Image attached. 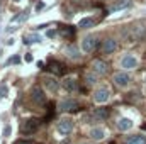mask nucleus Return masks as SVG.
<instances>
[{
  "label": "nucleus",
  "mask_w": 146,
  "mask_h": 144,
  "mask_svg": "<svg viewBox=\"0 0 146 144\" xmlns=\"http://www.w3.org/2000/svg\"><path fill=\"white\" fill-rule=\"evenodd\" d=\"M131 81H133V78H131V75H129L127 71H119V73L114 75V83H115L117 87H121V88L129 87Z\"/></svg>",
  "instance_id": "f257e3e1"
},
{
  "label": "nucleus",
  "mask_w": 146,
  "mask_h": 144,
  "mask_svg": "<svg viewBox=\"0 0 146 144\" xmlns=\"http://www.w3.org/2000/svg\"><path fill=\"white\" fill-rule=\"evenodd\" d=\"M39 126H41V122H39L37 119H29V120H26V122L22 124L21 132H22L24 136H31L33 132H36L37 129H39Z\"/></svg>",
  "instance_id": "f03ea898"
},
{
  "label": "nucleus",
  "mask_w": 146,
  "mask_h": 144,
  "mask_svg": "<svg viewBox=\"0 0 146 144\" xmlns=\"http://www.w3.org/2000/svg\"><path fill=\"white\" fill-rule=\"evenodd\" d=\"M80 48H82V51H83L85 54H90V53H94V51H95V48H97V39H95L94 36L83 37V39H82Z\"/></svg>",
  "instance_id": "7ed1b4c3"
},
{
  "label": "nucleus",
  "mask_w": 146,
  "mask_h": 144,
  "mask_svg": "<svg viewBox=\"0 0 146 144\" xmlns=\"http://www.w3.org/2000/svg\"><path fill=\"white\" fill-rule=\"evenodd\" d=\"M138 58L134 56V54H131V53H127V54H124L122 56V59H121V68H124L126 71L127 70H134L136 66H138Z\"/></svg>",
  "instance_id": "20e7f679"
},
{
  "label": "nucleus",
  "mask_w": 146,
  "mask_h": 144,
  "mask_svg": "<svg viewBox=\"0 0 146 144\" xmlns=\"http://www.w3.org/2000/svg\"><path fill=\"white\" fill-rule=\"evenodd\" d=\"M73 126H75V124H73L72 119L63 117V119L58 120V132H60L61 136H68V134L73 131Z\"/></svg>",
  "instance_id": "39448f33"
},
{
  "label": "nucleus",
  "mask_w": 146,
  "mask_h": 144,
  "mask_svg": "<svg viewBox=\"0 0 146 144\" xmlns=\"http://www.w3.org/2000/svg\"><path fill=\"white\" fill-rule=\"evenodd\" d=\"M42 85L46 87V90L48 92H51V93H56L58 92V88H60V81L54 78V76H51V75H48V76H44L42 78Z\"/></svg>",
  "instance_id": "423d86ee"
},
{
  "label": "nucleus",
  "mask_w": 146,
  "mask_h": 144,
  "mask_svg": "<svg viewBox=\"0 0 146 144\" xmlns=\"http://www.w3.org/2000/svg\"><path fill=\"white\" fill-rule=\"evenodd\" d=\"M31 97H33V100L36 102L37 105L46 104V95H44V92H42V88H41L39 85H34V87H33V90H31Z\"/></svg>",
  "instance_id": "0eeeda50"
},
{
  "label": "nucleus",
  "mask_w": 146,
  "mask_h": 144,
  "mask_svg": "<svg viewBox=\"0 0 146 144\" xmlns=\"http://www.w3.org/2000/svg\"><path fill=\"white\" fill-rule=\"evenodd\" d=\"M110 98V93H109V90L107 88H97L95 92H94V100L97 102V104H106L107 100Z\"/></svg>",
  "instance_id": "6e6552de"
},
{
  "label": "nucleus",
  "mask_w": 146,
  "mask_h": 144,
  "mask_svg": "<svg viewBox=\"0 0 146 144\" xmlns=\"http://www.w3.org/2000/svg\"><path fill=\"white\" fill-rule=\"evenodd\" d=\"M92 71H95L99 76H104V75H107V71H109V66H107L106 61L95 59V61L92 63Z\"/></svg>",
  "instance_id": "1a4fd4ad"
},
{
  "label": "nucleus",
  "mask_w": 146,
  "mask_h": 144,
  "mask_svg": "<svg viewBox=\"0 0 146 144\" xmlns=\"http://www.w3.org/2000/svg\"><path fill=\"white\" fill-rule=\"evenodd\" d=\"M117 49V42L112 39V37H107L104 42H102V46H100V51L104 53V54H110V53H114Z\"/></svg>",
  "instance_id": "9d476101"
},
{
  "label": "nucleus",
  "mask_w": 146,
  "mask_h": 144,
  "mask_svg": "<svg viewBox=\"0 0 146 144\" xmlns=\"http://www.w3.org/2000/svg\"><path fill=\"white\" fill-rule=\"evenodd\" d=\"M88 137H90L92 141H102V139H106V131H104L100 126L92 127V129L88 131Z\"/></svg>",
  "instance_id": "9b49d317"
},
{
  "label": "nucleus",
  "mask_w": 146,
  "mask_h": 144,
  "mask_svg": "<svg viewBox=\"0 0 146 144\" xmlns=\"http://www.w3.org/2000/svg\"><path fill=\"white\" fill-rule=\"evenodd\" d=\"M75 108H78V102L76 100H73V98H63V100H60V110L68 112V110H75Z\"/></svg>",
  "instance_id": "f8f14e48"
},
{
  "label": "nucleus",
  "mask_w": 146,
  "mask_h": 144,
  "mask_svg": "<svg viewBox=\"0 0 146 144\" xmlns=\"http://www.w3.org/2000/svg\"><path fill=\"white\" fill-rule=\"evenodd\" d=\"M61 85H63V88H65L66 92H70V93L78 90V83H76L75 78H65V80L61 81Z\"/></svg>",
  "instance_id": "ddd939ff"
},
{
  "label": "nucleus",
  "mask_w": 146,
  "mask_h": 144,
  "mask_svg": "<svg viewBox=\"0 0 146 144\" xmlns=\"http://www.w3.org/2000/svg\"><path fill=\"white\" fill-rule=\"evenodd\" d=\"M92 119L102 122V120L109 119V110H107V108H95V110L92 112Z\"/></svg>",
  "instance_id": "4468645a"
},
{
  "label": "nucleus",
  "mask_w": 146,
  "mask_h": 144,
  "mask_svg": "<svg viewBox=\"0 0 146 144\" xmlns=\"http://www.w3.org/2000/svg\"><path fill=\"white\" fill-rule=\"evenodd\" d=\"M131 127H133V120H131V119H126V117H124V119H121V120L117 122V129L122 131V132L129 131Z\"/></svg>",
  "instance_id": "2eb2a0df"
},
{
  "label": "nucleus",
  "mask_w": 146,
  "mask_h": 144,
  "mask_svg": "<svg viewBox=\"0 0 146 144\" xmlns=\"http://www.w3.org/2000/svg\"><path fill=\"white\" fill-rule=\"evenodd\" d=\"M65 53H66V56H68L70 59H75V61H76V59H80V54H78V49H76L75 46H72V44H70V46H66V49H65Z\"/></svg>",
  "instance_id": "dca6fc26"
},
{
  "label": "nucleus",
  "mask_w": 146,
  "mask_h": 144,
  "mask_svg": "<svg viewBox=\"0 0 146 144\" xmlns=\"http://www.w3.org/2000/svg\"><path fill=\"white\" fill-rule=\"evenodd\" d=\"M126 144H146V136H143V134L133 136V137H129V139H127V143H126Z\"/></svg>",
  "instance_id": "f3484780"
},
{
  "label": "nucleus",
  "mask_w": 146,
  "mask_h": 144,
  "mask_svg": "<svg viewBox=\"0 0 146 144\" xmlns=\"http://www.w3.org/2000/svg\"><path fill=\"white\" fill-rule=\"evenodd\" d=\"M49 68H51V71L54 73V75H61L63 73V65L58 63V61H51L49 63Z\"/></svg>",
  "instance_id": "a211bd4d"
},
{
  "label": "nucleus",
  "mask_w": 146,
  "mask_h": 144,
  "mask_svg": "<svg viewBox=\"0 0 146 144\" xmlns=\"http://www.w3.org/2000/svg\"><path fill=\"white\" fill-rule=\"evenodd\" d=\"M97 78H99V75H97L95 71H88L87 75H85V81H87V85H95Z\"/></svg>",
  "instance_id": "6ab92c4d"
},
{
  "label": "nucleus",
  "mask_w": 146,
  "mask_h": 144,
  "mask_svg": "<svg viewBox=\"0 0 146 144\" xmlns=\"http://www.w3.org/2000/svg\"><path fill=\"white\" fill-rule=\"evenodd\" d=\"M92 26H94V19H92V17L82 19L80 24H78V27H82V29H88V27H92Z\"/></svg>",
  "instance_id": "aec40b11"
},
{
  "label": "nucleus",
  "mask_w": 146,
  "mask_h": 144,
  "mask_svg": "<svg viewBox=\"0 0 146 144\" xmlns=\"http://www.w3.org/2000/svg\"><path fill=\"white\" fill-rule=\"evenodd\" d=\"M145 36H146L145 26H139V27L134 29V39H145Z\"/></svg>",
  "instance_id": "412c9836"
},
{
  "label": "nucleus",
  "mask_w": 146,
  "mask_h": 144,
  "mask_svg": "<svg viewBox=\"0 0 146 144\" xmlns=\"http://www.w3.org/2000/svg\"><path fill=\"white\" fill-rule=\"evenodd\" d=\"M39 41H41V37L37 36V34H31V36L24 37V42H26V44H31V42H39Z\"/></svg>",
  "instance_id": "4be33fe9"
},
{
  "label": "nucleus",
  "mask_w": 146,
  "mask_h": 144,
  "mask_svg": "<svg viewBox=\"0 0 146 144\" xmlns=\"http://www.w3.org/2000/svg\"><path fill=\"white\" fill-rule=\"evenodd\" d=\"M61 32H63L65 36H72V34H75V29H73L72 26H65V27L61 29Z\"/></svg>",
  "instance_id": "5701e85b"
},
{
  "label": "nucleus",
  "mask_w": 146,
  "mask_h": 144,
  "mask_svg": "<svg viewBox=\"0 0 146 144\" xmlns=\"http://www.w3.org/2000/svg\"><path fill=\"white\" fill-rule=\"evenodd\" d=\"M124 7H127V0H124V2H121V3H117V5H114V7H112V12L121 10V9H124Z\"/></svg>",
  "instance_id": "b1692460"
},
{
  "label": "nucleus",
  "mask_w": 146,
  "mask_h": 144,
  "mask_svg": "<svg viewBox=\"0 0 146 144\" xmlns=\"http://www.w3.org/2000/svg\"><path fill=\"white\" fill-rule=\"evenodd\" d=\"M19 61H21V58H19L17 54H15V56H12V58H10V59L7 61V66H9V65H14V63H19Z\"/></svg>",
  "instance_id": "393cba45"
},
{
  "label": "nucleus",
  "mask_w": 146,
  "mask_h": 144,
  "mask_svg": "<svg viewBox=\"0 0 146 144\" xmlns=\"http://www.w3.org/2000/svg\"><path fill=\"white\" fill-rule=\"evenodd\" d=\"M46 36L49 37V39H53V37L56 36V31H54V29H49V31L46 32Z\"/></svg>",
  "instance_id": "a878e982"
},
{
  "label": "nucleus",
  "mask_w": 146,
  "mask_h": 144,
  "mask_svg": "<svg viewBox=\"0 0 146 144\" xmlns=\"http://www.w3.org/2000/svg\"><path fill=\"white\" fill-rule=\"evenodd\" d=\"M3 93H7V88L5 87H0V98L3 97Z\"/></svg>",
  "instance_id": "bb28decb"
},
{
  "label": "nucleus",
  "mask_w": 146,
  "mask_h": 144,
  "mask_svg": "<svg viewBox=\"0 0 146 144\" xmlns=\"http://www.w3.org/2000/svg\"><path fill=\"white\" fill-rule=\"evenodd\" d=\"M24 59H26L27 63H31V61H33V54H26V58H24Z\"/></svg>",
  "instance_id": "cd10ccee"
},
{
  "label": "nucleus",
  "mask_w": 146,
  "mask_h": 144,
  "mask_svg": "<svg viewBox=\"0 0 146 144\" xmlns=\"http://www.w3.org/2000/svg\"><path fill=\"white\" fill-rule=\"evenodd\" d=\"M3 132H5V136H9V134H10V126H7V127H5V131H3Z\"/></svg>",
  "instance_id": "c85d7f7f"
},
{
  "label": "nucleus",
  "mask_w": 146,
  "mask_h": 144,
  "mask_svg": "<svg viewBox=\"0 0 146 144\" xmlns=\"http://www.w3.org/2000/svg\"><path fill=\"white\" fill-rule=\"evenodd\" d=\"M42 7H44V3H42V2H39V3H37V7H36V9H37V10H41Z\"/></svg>",
  "instance_id": "c756f323"
},
{
  "label": "nucleus",
  "mask_w": 146,
  "mask_h": 144,
  "mask_svg": "<svg viewBox=\"0 0 146 144\" xmlns=\"http://www.w3.org/2000/svg\"><path fill=\"white\" fill-rule=\"evenodd\" d=\"M17 2H19V0H17Z\"/></svg>",
  "instance_id": "7c9ffc66"
},
{
  "label": "nucleus",
  "mask_w": 146,
  "mask_h": 144,
  "mask_svg": "<svg viewBox=\"0 0 146 144\" xmlns=\"http://www.w3.org/2000/svg\"><path fill=\"white\" fill-rule=\"evenodd\" d=\"M21 144H22V143H21Z\"/></svg>",
  "instance_id": "2f4dec72"
}]
</instances>
